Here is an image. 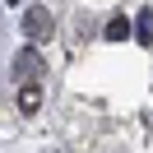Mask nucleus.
Masks as SVG:
<instances>
[{
    "instance_id": "nucleus-2",
    "label": "nucleus",
    "mask_w": 153,
    "mask_h": 153,
    "mask_svg": "<svg viewBox=\"0 0 153 153\" xmlns=\"http://www.w3.org/2000/svg\"><path fill=\"white\" fill-rule=\"evenodd\" d=\"M33 70H37V51H33V47H23L19 56H14V74H19V79H28Z\"/></svg>"
},
{
    "instance_id": "nucleus-1",
    "label": "nucleus",
    "mask_w": 153,
    "mask_h": 153,
    "mask_svg": "<svg viewBox=\"0 0 153 153\" xmlns=\"http://www.w3.org/2000/svg\"><path fill=\"white\" fill-rule=\"evenodd\" d=\"M23 33H28L33 42H42V37H51V14L42 10V5H33V10H23Z\"/></svg>"
},
{
    "instance_id": "nucleus-6",
    "label": "nucleus",
    "mask_w": 153,
    "mask_h": 153,
    "mask_svg": "<svg viewBox=\"0 0 153 153\" xmlns=\"http://www.w3.org/2000/svg\"><path fill=\"white\" fill-rule=\"evenodd\" d=\"M5 5H23V0H5Z\"/></svg>"
},
{
    "instance_id": "nucleus-4",
    "label": "nucleus",
    "mask_w": 153,
    "mask_h": 153,
    "mask_svg": "<svg viewBox=\"0 0 153 153\" xmlns=\"http://www.w3.org/2000/svg\"><path fill=\"white\" fill-rule=\"evenodd\" d=\"M37 107H42V88H33V84H28V88L19 93V111H28V116H33Z\"/></svg>"
},
{
    "instance_id": "nucleus-3",
    "label": "nucleus",
    "mask_w": 153,
    "mask_h": 153,
    "mask_svg": "<svg viewBox=\"0 0 153 153\" xmlns=\"http://www.w3.org/2000/svg\"><path fill=\"white\" fill-rule=\"evenodd\" d=\"M102 37H107V42H125V37H130V19H121V14H116V19L102 28Z\"/></svg>"
},
{
    "instance_id": "nucleus-5",
    "label": "nucleus",
    "mask_w": 153,
    "mask_h": 153,
    "mask_svg": "<svg viewBox=\"0 0 153 153\" xmlns=\"http://www.w3.org/2000/svg\"><path fill=\"white\" fill-rule=\"evenodd\" d=\"M139 42H153V14L149 10L139 14Z\"/></svg>"
}]
</instances>
